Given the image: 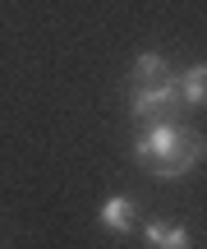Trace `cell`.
Listing matches in <instances>:
<instances>
[{"label":"cell","mask_w":207,"mask_h":249,"mask_svg":"<svg viewBox=\"0 0 207 249\" xmlns=\"http://www.w3.org/2000/svg\"><path fill=\"white\" fill-rule=\"evenodd\" d=\"M129 74H134V88H147V83H166V79H175L161 51H138V55H134V70H129Z\"/></svg>","instance_id":"5b68a950"},{"label":"cell","mask_w":207,"mask_h":249,"mask_svg":"<svg viewBox=\"0 0 207 249\" xmlns=\"http://www.w3.org/2000/svg\"><path fill=\"white\" fill-rule=\"evenodd\" d=\"M180 139V124L175 120H152L143 134L134 139V161H143V166H157V161L171 152V143Z\"/></svg>","instance_id":"3957f363"},{"label":"cell","mask_w":207,"mask_h":249,"mask_svg":"<svg viewBox=\"0 0 207 249\" xmlns=\"http://www.w3.org/2000/svg\"><path fill=\"white\" fill-rule=\"evenodd\" d=\"M143 240H147V249H193V235L184 226H171V222H147Z\"/></svg>","instance_id":"8992f818"},{"label":"cell","mask_w":207,"mask_h":249,"mask_svg":"<svg viewBox=\"0 0 207 249\" xmlns=\"http://www.w3.org/2000/svg\"><path fill=\"white\" fill-rule=\"evenodd\" d=\"M203 157H207L203 134H198V129H184V124H180V139H175L171 152H166V157L152 166V176H157V180H180V176H189V171L198 166Z\"/></svg>","instance_id":"6da1fadb"},{"label":"cell","mask_w":207,"mask_h":249,"mask_svg":"<svg viewBox=\"0 0 207 249\" xmlns=\"http://www.w3.org/2000/svg\"><path fill=\"white\" fill-rule=\"evenodd\" d=\"M97 222L106 226V231H115V235H129V231H134V222H138V203L129 194H111L106 203H101Z\"/></svg>","instance_id":"277c9868"},{"label":"cell","mask_w":207,"mask_h":249,"mask_svg":"<svg viewBox=\"0 0 207 249\" xmlns=\"http://www.w3.org/2000/svg\"><path fill=\"white\" fill-rule=\"evenodd\" d=\"M175 107H180V88H175V79L147 83V88H129V116H138V120H171Z\"/></svg>","instance_id":"7a4b0ae2"},{"label":"cell","mask_w":207,"mask_h":249,"mask_svg":"<svg viewBox=\"0 0 207 249\" xmlns=\"http://www.w3.org/2000/svg\"><path fill=\"white\" fill-rule=\"evenodd\" d=\"M175 88H180V107H207V65H189L175 79Z\"/></svg>","instance_id":"52a82bcc"}]
</instances>
